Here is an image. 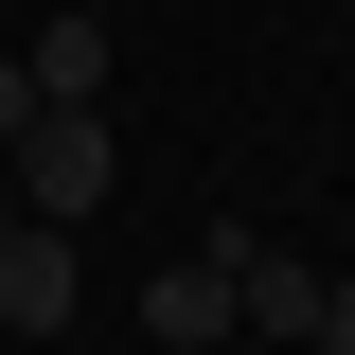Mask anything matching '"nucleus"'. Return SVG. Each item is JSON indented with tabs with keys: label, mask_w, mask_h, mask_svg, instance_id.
<instances>
[{
	"label": "nucleus",
	"mask_w": 355,
	"mask_h": 355,
	"mask_svg": "<svg viewBox=\"0 0 355 355\" xmlns=\"http://www.w3.org/2000/svg\"><path fill=\"white\" fill-rule=\"evenodd\" d=\"M0 160H18V214H53V231H89L125 196V125H107V107H36Z\"/></svg>",
	"instance_id": "obj_1"
},
{
	"label": "nucleus",
	"mask_w": 355,
	"mask_h": 355,
	"mask_svg": "<svg viewBox=\"0 0 355 355\" xmlns=\"http://www.w3.org/2000/svg\"><path fill=\"white\" fill-rule=\"evenodd\" d=\"M71 302H89L71 231H53V214H0V338H18V355H36V338H71Z\"/></svg>",
	"instance_id": "obj_2"
},
{
	"label": "nucleus",
	"mask_w": 355,
	"mask_h": 355,
	"mask_svg": "<svg viewBox=\"0 0 355 355\" xmlns=\"http://www.w3.org/2000/svg\"><path fill=\"white\" fill-rule=\"evenodd\" d=\"M231 249V320H249V338H320V266L284 249V231H214Z\"/></svg>",
	"instance_id": "obj_3"
},
{
	"label": "nucleus",
	"mask_w": 355,
	"mask_h": 355,
	"mask_svg": "<svg viewBox=\"0 0 355 355\" xmlns=\"http://www.w3.org/2000/svg\"><path fill=\"white\" fill-rule=\"evenodd\" d=\"M142 320H160V355H214V338H249V320H231V249H160Z\"/></svg>",
	"instance_id": "obj_4"
},
{
	"label": "nucleus",
	"mask_w": 355,
	"mask_h": 355,
	"mask_svg": "<svg viewBox=\"0 0 355 355\" xmlns=\"http://www.w3.org/2000/svg\"><path fill=\"white\" fill-rule=\"evenodd\" d=\"M18 71H36V107H107V18H36V53H18Z\"/></svg>",
	"instance_id": "obj_5"
},
{
	"label": "nucleus",
	"mask_w": 355,
	"mask_h": 355,
	"mask_svg": "<svg viewBox=\"0 0 355 355\" xmlns=\"http://www.w3.org/2000/svg\"><path fill=\"white\" fill-rule=\"evenodd\" d=\"M302 355H355V266L320 284V338H302Z\"/></svg>",
	"instance_id": "obj_6"
},
{
	"label": "nucleus",
	"mask_w": 355,
	"mask_h": 355,
	"mask_svg": "<svg viewBox=\"0 0 355 355\" xmlns=\"http://www.w3.org/2000/svg\"><path fill=\"white\" fill-rule=\"evenodd\" d=\"M18 125H36V71H18V53H0V142H18Z\"/></svg>",
	"instance_id": "obj_7"
},
{
	"label": "nucleus",
	"mask_w": 355,
	"mask_h": 355,
	"mask_svg": "<svg viewBox=\"0 0 355 355\" xmlns=\"http://www.w3.org/2000/svg\"><path fill=\"white\" fill-rule=\"evenodd\" d=\"M338 266H355V214H338Z\"/></svg>",
	"instance_id": "obj_8"
},
{
	"label": "nucleus",
	"mask_w": 355,
	"mask_h": 355,
	"mask_svg": "<svg viewBox=\"0 0 355 355\" xmlns=\"http://www.w3.org/2000/svg\"><path fill=\"white\" fill-rule=\"evenodd\" d=\"M0 355H18V338H0Z\"/></svg>",
	"instance_id": "obj_9"
}]
</instances>
